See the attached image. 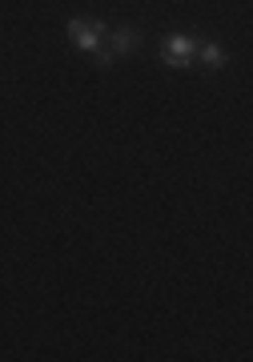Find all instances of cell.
<instances>
[{"label": "cell", "mask_w": 253, "mask_h": 362, "mask_svg": "<svg viewBox=\"0 0 253 362\" xmlns=\"http://www.w3.org/2000/svg\"><path fill=\"white\" fill-rule=\"evenodd\" d=\"M64 33L73 37L76 49H85V52H97L101 49V37H109V28H105L101 21H81V16H73V21L64 25Z\"/></svg>", "instance_id": "6da1fadb"}, {"label": "cell", "mask_w": 253, "mask_h": 362, "mask_svg": "<svg viewBox=\"0 0 253 362\" xmlns=\"http://www.w3.org/2000/svg\"><path fill=\"white\" fill-rule=\"evenodd\" d=\"M161 57H165V65H169V69H189L193 57H197V40H193V37H181V33H177V37L165 40Z\"/></svg>", "instance_id": "7a4b0ae2"}, {"label": "cell", "mask_w": 253, "mask_h": 362, "mask_svg": "<svg viewBox=\"0 0 253 362\" xmlns=\"http://www.w3.org/2000/svg\"><path fill=\"white\" fill-rule=\"evenodd\" d=\"M109 45H113V57H125V52H133L141 45V33L137 28H113V33H109Z\"/></svg>", "instance_id": "3957f363"}, {"label": "cell", "mask_w": 253, "mask_h": 362, "mask_svg": "<svg viewBox=\"0 0 253 362\" xmlns=\"http://www.w3.org/2000/svg\"><path fill=\"white\" fill-rule=\"evenodd\" d=\"M201 65L205 69H221L225 65V49H221V45H205L201 49Z\"/></svg>", "instance_id": "277c9868"}, {"label": "cell", "mask_w": 253, "mask_h": 362, "mask_svg": "<svg viewBox=\"0 0 253 362\" xmlns=\"http://www.w3.org/2000/svg\"><path fill=\"white\" fill-rule=\"evenodd\" d=\"M97 65H101V69H113V49H97Z\"/></svg>", "instance_id": "5b68a950"}]
</instances>
